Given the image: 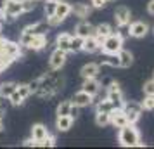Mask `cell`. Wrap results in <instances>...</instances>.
I'll list each match as a JSON object with an SVG mask.
<instances>
[{
	"label": "cell",
	"instance_id": "6da1fadb",
	"mask_svg": "<svg viewBox=\"0 0 154 149\" xmlns=\"http://www.w3.org/2000/svg\"><path fill=\"white\" fill-rule=\"evenodd\" d=\"M63 85H64V80L59 73H56V71L45 73V75L40 76V87L36 90V95L42 97V99H50L52 95H56L63 88Z\"/></svg>",
	"mask_w": 154,
	"mask_h": 149
},
{
	"label": "cell",
	"instance_id": "7a4b0ae2",
	"mask_svg": "<svg viewBox=\"0 0 154 149\" xmlns=\"http://www.w3.org/2000/svg\"><path fill=\"white\" fill-rule=\"evenodd\" d=\"M118 142L123 147H144L146 146L144 142H140V134L133 123H128V125L119 128Z\"/></svg>",
	"mask_w": 154,
	"mask_h": 149
},
{
	"label": "cell",
	"instance_id": "3957f363",
	"mask_svg": "<svg viewBox=\"0 0 154 149\" xmlns=\"http://www.w3.org/2000/svg\"><path fill=\"white\" fill-rule=\"evenodd\" d=\"M123 35L121 33H114L112 31L109 36H106L102 40V45H100V50L104 54H118L119 50L123 49Z\"/></svg>",
	"mask_w": 154,
	"mask_h": 149
},
{
	"label": "cell",
	"instance_id": "277c9868",
	"mask_svg": "<svg viewBox=\"0 0 154 149\" xmlns=\"http://www.w3.org/2000/svg\"><path fill=\"white\" fill-rule=\"evenodd\" d=\"M21 54H23V45L19 42H11V40H5V38L0 40V56L16 61V59L21 57Z\"/></svg>",
	"mask_w": 154,
	"mask_h": 149
},
{
	"label": "cell",
	"instance_id": "5b68a950",
	"mask_svg": "<svg viewBox=\"0 0 154 149\" xmlns=\"http://www.w3.org/2000/svg\"><path fill=\"white\" fill-rule=\"evenodd\" d=\"M121 109L125 111L126 118H128V123H133V125L140 120V114L144 111L142 102H137V101H125L123 106H121Z\"/></svg>",
	"mask_w": 154,
	"mask_h": 149
},
{
	"label": "cell",
	"instance_id": "8992f818",
	"mask_svg": "<svg viewBox=\"0 0 154 149\" xmlns=\"http://www.w3.org/2000/svg\"><path fill=\"white\" fill-rule=\"evenodd\" d=\"M106 99H109L114 104V107H121L123 102H125V95L121 92V87H119L118 82H111L107 85V90H106Z\"/></svg>",
	"mask_w": 154,
	"mask_h": 149
},
{
	"label": "cell",
	"instance_id": "52a82bcc",
	"mask_svg": "<svg viewBox=\"0 0 154 149\" xmlns=\"http://www.w3.org/2000/svg\"><path fill=\"white\" fill-rule=\"evenodd\" d=\"M21 14H24L21 0H9L4 12H2V17H4V21H14L16 17H19Z\"/></svg>",
	"mask_w": 154,
	"mask_h": 149
},
{
	"label": "cell",
	"instance_id": "ba28073f",
	"mask_svg": "<svg viewBox=\"0 0 154 149\" xmlns=\"http://www.w3.org/2000/svg\"><path fill=\"white\" fill-rule=\"evenodd\" d=\"M66 61H68V52H64V50H61V49H57L56 47V49L52 50L50 57H49L50 71H59L64 64H66Z\"/></svg>",
	"mask_w": 154,
	"mask_h": 149
},
{
	"label": "cell",
	"instance_id": "9c48e42d",
	"mask_svg": "<svg viewBox=\"0 0 154 149\" xmlns=\"http://www.w3.org/2000/svg\"><path fill=\"white\" fill-rule=\"evenodd\" d=\"M114 21L119 28H128V24L132 23V11L126 5H118L114 9Z\"/></svg>",
	"mask_w": 154,
	"mask_h": 149
},
{
	"label": "cell",
	"instance_id": "30bf717a",
	"mask_svg": "<svg viewBox=\"0 0 154 149\" xmlns=\"http://www.w3.org/2000/svg\"><path fill=\"white\" fill-rule=\"evenodd\" d=\"M149 33V24L144 21H133L128 24V35L133 38H144Z\"/></svg>",
	"mask_w": 154,
	"mask_h": 149
},
{
	"label": "cell",
	"instance_id": "8fae6325",
	"mask_svg": "<svg viewBox=\"0 0 154 149\" xmlns=\"http://www.w3.org/2000/svg\"><path fill=\"white\" fill-rule=\"evenodd\" d=\"M109 118H111V125L114 128H121L128 125V118H126L125 111L121 107H112L111 113H109Z\"/></svg>",
	"mask_w": 154,
	"mask_h": 149
},
{
	"label": "cell",
	"instance_id": "7c38bea8",
	"mask_svg": "<svg viewBox=\"0 0 154 149\" xmlns=\"http://www.w3.org/2000/svg\"><path fill=\"white\" fill-rule=\"evenodd\" d=\"M92 4H83V2H75L71 5V14H75V17L78 19H85L92 14Z\"/></svg>",
	"mask_w": 154,
	"mask_h": 149
},
{
	"label": "cell",
	"instance_id": "4fadbf2b",
	"mask_svg": "<svg viewBox=\"0 0 154 149\" xmlns=\"http://www.w3.org/2000/svg\"><path fill=\"white\" fill-rule=\"evenodd\" d=\"M71 102L78 107H88L94 102V97H92L90 94H87L85 90H78V92L73 94V97H71Z\"/></svg>",
	"mask_w": 154,
	"mask_h": 149
},
{
	"label": "cell",
	"instance_id": "5bb4252c",
	"mask_svg": "<svg viewBox=\"0 0 154 149\" xmlns=\"http://www.w3.org/2000/svg\"><path fill=\"white\" fill-rule=\"evenodd\" d=\"M75 35L83 36V38L95 35V26H94V24H90L88 21L82 19V21H80V23L76 24V26H75Z\"/></svg>",
	"mask_w": 154,
	"mask_h": 149
},
{
	"label": "cell",
	"instance_id": "9a60e30c",
	"mask_svg": "<svg viewBox=\"0 0 154 149\" xmlns=\"http://www.w3.org/2000/svg\"><path fill=\"white\" fill-rule=\"evenodd\" d=\"M100 82L97 78H83V85H82V90H85L87 94H90L92 97H95L99 92H100Z\"/></svg>",
	"mask_w": 154,
	"mask_h": 149
},
{
	"label": "cell",
	"instance_id": "2e32d148",
	"mask_svg": "<svg viewBox=\"0 0 154 149\" xmlns=\"http://www.w3.org/2000/svg\"><path fill=\"white\" fill-rule=\"evenodd\" d=\"M80 75H82V78H99V75H100V64L99 63H88L85 64L82 71H80Z\"/></svg>",
	"mask_w": 154,
	"mask_h": 149
},
{
	"label": "cell",
	"instance_id": "e0dca14e",
	"mask_svg": "<svg viewBox=\"0 0 154 149\" xmlns=\"http://www.w3.org/2000/svg\"><path fill=\"white\" fill-rule=\"evenodd\" d=\"M71 36H73V35H71V33H68V31L59 33V35H57V38H56V47L69 54V52H71Z\"/></svg>",
	"mask_w": 154,
	"mask_h": 149
},
{
	"label": "cell",
	"instance_id": "ac0fdd59",
	"mask_svg": "<svg viewBox=\"0 0 154 149\" xmlns=\"http://www.w3.org/2000/svg\"><path fill=\"white\" fill-rule=\"evenodd\" d=\"M100 45H102V42L95 35L87 36L85 38V43H83V50L88 52V54H95V52H100Z\"/></svg>",
	"mask_w": 154,
	"mask_h": 149
},
{
	"label": "cell",
	"instance_id": "d6986e66",
	"mask_svg": "<svg viewBox=\"0 0 154 149\" xmlns=\"http://www.w3.org/2000/svg\"><path fill=\"white\" fill-rule=\"evenodd\" d=\"M49 23L47 21H40V23H35V24H29L26 28L23 29V31H26L29 35H45L47 31H49Z\"/></svg>",
	"mask_w": 154,
	"mask_h": 149
},
{
	"label": "cell",
	"instance_id": "ffe728a7",
	"mask_svg": "<svg viewBox=\"0 0 154 149\" xmlns=\"http://www.w3.org/2000/svg\"><path fill=\"white\" fill-rule=\"evenodd\" d=\"M47 47V36L45 35H33L31 36V40H29V43L26 45V49L29 50H43Z\"/></svg>",
	"mask_w": 154,
	"mask_h": 149
},
{
	"label": "cell",
	"instance_id": "44dd1931",
	"mask_svg": "<svg viewBox=\"0 0 154 149\" xmlns=\"http://www.w3.org/2000/svg\"><path fill=\"white\" fill-rule=\"evenodd\" d=\"M47 135H49V128L45 127L43 123H35V125L31 127V139H33L35 142L45 139Z\"/></svg>",
	"mask_w": 154,
	"mask_h": 149
},
{
	"label": "cell",
	"instance_id": "7402d4cb",
	"mask_svg": "<svg viewBox=\"0 0 154 149\" xmlns=\"http://www.w3.org/2000/svg\"><path fill=\"white\" fill-rule=\"evenodd\" d=\"M73 123H75V120L71 116H57V120H56L57 132H68L73 127Z\"/></svg>",
	"mask_w": 154,
	"mask_h": 149
},
{
	"label": "cell",
	"instance_id": "603a6c76",
	"mask_svg": "<svg viewBox=\"0 0 154 149\" xmlns=\"http://www.w3.org/2000/svg\"><path fill=\"white\" fill-rule=\"evenodd\" d=\"M69 14H71V4L59 0V2H57V7H56V16L61 19V21H64Z\"/></svg>",
	"mask_w": 154,
	"mask_h": 149
},
{
	"label": "cell",
	"instance_id": "cb8c5ba5",
	"mask_svg": "<svg viewBox=\"0 0 154 149\" xmlns=\"http://www.w3.org/2000/svg\"><path fill=\"white\" fill-rule=\"evenodd\" d=\"M118 57H119V68H130L133 64V54L130 50L121 49L118 52Z\"/></svg>",
	"mask_w": 154,
	"mask_h": 149
},
{
	"label": "cell",
	"instance_id": "d4e9b609",
	"mask_svg": "<svg viewBox=\"0 0 154 149\" xmlns=\"http://www.w3.org/2000/svg\"><path fill=\"white\" fill-rule=\"evenodd\" d=\"M111 33H112V26L111 24H107V23H100V24L95 26V36H97L100 42L104 40L106 36H109Z\"/></svg>",
	"mask_w": 154,
	"mask_h": 149
},
{
	"label": "cell",
	"instance_id": "484cf974",
	"mask_svg": "<svg viewBox=\"0 0 154 149\" xmlns=\"http://www.w3.org/2000/svg\"><path fill=\"white\" fill-rule=\"evenodd\" d=\"M99 64L100 66L104 64V66H111V68H119V57H118V54H104L100 57V63Z\"/></svg>",
	"mask_w": 154,
	"mask_h": 149
},
{
	"label": "cell",
	"instance_id": "4316f807",
	"mask_svg": "<svg viewBox=\"0 0 154 149\" xmlns=\"http://www.w3.org/2000/svg\"><path fill=\"white\" fill-rule=\"evenodd\" d=\"M16 88H17V83H14V82H2V83H0V95L5 97V99H9L11 94L14 92Z\"/></svg>",
	"mask_w": 154,
	"mask_h": 149
},
{
	"label": "cell",
	"instance_id": "83f0119b",
	"mask_svg": "<svg viewBox=\"0 0 154 149\" xmlns=\"http://www.w3.org/2000/svg\"><path fill=\"white\" fill-rule=\"evenodd\" d=\"M95 125L97 127H107L111 125V118H109V113H104V111H95Z\"/></svg>",
	"mask_w": 154,
	"mask_h": 149
},
{
	"label": "cell",
	"instance_id": "f1b7e54d",
	"mask_svg": "<svg viewBox=\"0 0 154 149\" xmlns=\"http://www.w3.org/2000/svg\"><path fill=\"white\" fill-rule=\"evenodd\" d=\"M71 106H73V102H71V101H61V102L57 104V109H56L57 116H69Z\"/></svg>",
	"mask_w": 154,
	"mask_h": 149
},
{
	"label": "cell",
	"instance_id": "f546056e",
	"mask_svg": "<svg viewBox=\"0 0 154 149\" xmlns=\"http://www.w3.org/2000/svg\"><path fill=\"white\" fill-rule=\"evenodd\" d=\"M83 43H85L83 36L73 35L71 36V52H82L83 50Z\"/></svg>",
	"mask_w": 154,
	"mask_h": 149
},
{
	"label": "cell",
	"instance_id": "4dcf8cb0",
	"mask_svg": "<svg viewBox=\"0 0 154 149\" xmlns=\"http://www.w3.org/2000/svg\"><path fill=\"white\" fill-rule=\"evenodd\" d=\"M114 107V104H112L109 99H104V101H97V106H95V109L97 111H104V113H111V109Z\"/></svg>",
	"mask_w": 154,
	"mask_h": 149
},
{
	"label": "cell",
	"instance_id": "1f68e13d",
	"mask_svg": "<svg viewBox=\"0 0 154 149\" xmlns=\"http://www.w3.org/2000/svg\"><path fill=\"white\" fill-rule=\"evenodd\" d=\"M35 146H36V147H54V146H56V139H54V137L49 134L45 139L35 142Z\"/></svg>",
	"mask_w": 154,
	"mask_h": 149
},
{
	"label": "cell",
	"instance_id": "d6a6232c",
	"mask_svg": "<svg viewBox=\"0 0 154 149\" xmlns=\"http://www.w3.org/2000/svg\"><path fill=\"white\" fill-rule=\"evenodd\" d=\"M16 90H17V94L21 95L23 101H26L29 95H31V90H29L28 83H17V88H16Z\"/></svg>",
	"mask_w": 154,
	"mask_h": 149
},
{
	"label": "cell",
	"instance_id": "836d02e7",
	"mask_svg": "<svg viewBox=\"0 0 154 149\" xmlns=\"http://www.w3.org/2000/svg\"><path fill=\"white\" fill-rule=\"evenodd\" d=\"M142 107H144L146 111H154V95H144Z\"/></svg>",
	"mask_w": 154,
	"mask_h": 149
},
{
	"label": "cell",
	"instance_id": "e575fe53",
	"mask_svg": "<svg viewBox=\"0 0 154 149\" xmlns=\"http://www.w3.org/2000/svg\"><path fill=\"white\" fill-rule=\"evenodd\" d=\"M142 92H144V95H154V78L152 80H147L146 83H144Z\"/></svg>",
	"mask_w": 154,
	"mask_h": 149
},
{
	"label": "cell",
	"instance_id": "d590c367",
	"mask_svg": "<svg viewBox=\"0 0 154 149\" xmlns=\"http://www.w3.org/2000/svg\"><path fill=\"white\" fill-rule=\"evenodd\" d=\"M56 7H57V2H54V0H47V4H45V16H52L56 14Z\"/></svg>",
	"mask_w": 154,
	"mask_h": 149
},
{
	"label": "cell",
	"instance_id": "8d00e7d4",
	"mask_svg": "<svg viewBox=\"0 0 154 149\" xmlns=\"http://www.w3.org/2000/svg\"><path fill=\"white\" fill-rule=\"evenodd\" d=\"M9 102H11L12 106H21V104L24 102V101L21 99V95L17 94V90H14V92L11 94V97H9Z\"/></svg>",
	"mask_w": 154,
	"mask_h": 149
},
{
	"label": "cell",
	"instance_id": "74e56055",
	"mask_svg": "<svg viewBox=\"0 0 154 149\" xmlns=\"http://www.w3.org/2000/svg\"><path fill=\"white\" fill-rule=\"evenodd\" d=\"M21 2H23V11H24V14H26V12H31L36 5L35 0H21Z\"/></svg>",
	"mask_w": 154,
	"mask_h": 149
},
{
	"label": "cell",
	"instance_id": "f35d334b",
	"mask_svg": "<svg viewBox=\"0 0 154 149\" xmlns=\"http://www.w3.org/2000/svg\"><path fill=\"white\" fill-rule=\"evenodd\" d=\"M47 23H49L50 28H56V26H59L63 21H61V19H59L56 14H52V16H47Z\"/></svg>",
	"mask_w": 154,
	"mask_h": 149
},
{
	"label": "cell",
	"instance_id": "ab89813d",
	"mask_svg": "<svg viewBox=\"0 0 154 149\" xmlns=\"http://www.w3.org/2000/svg\"><path fill=\"white\" fill-rule=\"evenodd\" d=\"M90 4L94 9H104L109 4V0H90Z\"/></svg>",
	"mask_w": 154,
	"mask_h": 149
},
{
	"label": "cell",
	"instance_id": "60d3db41",
	"mask_svg": "<svg viewBox=\"0 0 154 149\" xmlns=\"http://www.w3.org/2000/svg\"><path fill=\"white\" fill-rule=\"evenodd\" d=\"M28 87H29V90H31V94H36L38 87H40V76H38V78H35V80H31V82L28 83Z\"/></svg>",
	"mask_w": 154,
	"mask_h": 149
},
{
	"label": "cell",
	"instance_id": "b9f144b4",
	"mask_svg": "<svg viewBox=\"0 0 154 149\" xmlns=\"http://www.w3.org/2000/svg\"><path fill=\"white\" fill-rule=\"evenodd\" d=\"M80 109H82V107H78V106H75V104H73V106H71L69 116H71V118H73V120H76V118H78V114H80Z\"/></svg>",
	"mask_w": 154,
	"mask_h": 149
},
{
	"label": "cell",
	"instance_id": "7bdbcfd3",
	"mask_svg": "<svg viewBox=\"0 0 154 149\" xmlns=\"http://www.w3.org/2000/svg\"><path fill=\"white\" fill-rule=\"evenodd\" d=\"M147 12L151 16H154V0H151V2L147 4Z\"/></svg>",
	"mask_w": 154,
	"mask_h": 149
},
{
	"label": "cell",
	"instance_id": "ee69618b",
	"mask_svg": "<svg viewBox=\"0 0 154 149\" xmlns=\"http://www.w3.org/2000/svg\"><path fill=\"white\" fill-rule=\"evenodd\" d=\"M23 146H33V147H35V141H33V139H31V137H29V139H26V141L23 142Z\"/></svg>",
	"mask_w": 154,
	"mask_h": 149
},
{
	"label": "cell",
	"instance_id": "f6af8a7d",
	"mask_svg": "<svg viewBox=\"0 0 154 149\" xmlns=\"http://www.w3.org/2000/svg\"><path fill=\"white\" fill-rule=\"evenodd\" d=\"M9 0H0V14L4 12V9H5V5H7Z\"/></svg>",
	"mask_w": 154,
	"mask_h": 149
},
{
	"label": "cell",
	"instance_id": "bcb514c9",
	"mask_svg": "<svg viewBox=\"0 0 154 149\" xmlns=\"http://www.w3.org/2000/svg\"><path fill=\"white\" fill-rule=\"evenodd\" d=\"M7 101L9 99H5V97H2V95H0V107H5V106H7Z\"/></svg>",
	"mask_w": 154,
	"mask_h": 149
},
{
	"label": "cell",
	"instance_id": "7dc6e473",
	"mask_svg": "<svg viewBox=\"0 0 154 149\" xmlns=\"http://www.w3.org/2000/svg\"><path fill=\"white\" fill-rule=\"evenodd\" d=\"M4 114H5V107H0V118H2Z\"/></svg>",
	"mask_w": 154,
	"mask_h": 149
},
{
	"label": "cell",
	"instance_id": "c3c4849f",
	"mask_svg": "<svg viewBox=\"0 0 154 149\" xmlns=\"http://www.w3.org/2000/svg\"><path fill=\"white\" fill-rule=\"evenodd\" d=\"M2 130H4V123H2V118H0V134H2Z\"/></svg>",
	"mask_w": 154,
	"mask_h": 149
},
{
	"label": "cell",
	"instance_id": "681fc988",
	"mask_svg": "<svg viewBox=\"0 0 154 149\" xmlns=\"http://www.w3.org/2000/svg\"><path fill=\"white\" fill-rule=\"evenodd\" d=\"M54 2H59V0H54Z\"/></svg>",
	"mask_w": 154,
	"mask_h": 149
},
{
	"label": "cell",
	"instance_id": "f907efd6",
	"mask_svg": "<svg viewBox=\"0 0 154 149\" xmlns=\"http://www.w3.org/2000/svg\"><path fill=\"white\" fill-rule=\"evenodd\" d=\"M109 2H114V0H109Z\"/></svg>",
	"mask_w": 154,
	"mask_h": 149
},
{
	"label": "cell",
	"instance_id": "816d5d0a",
	"mask_svg": "<svg viewBox=\"0 0 154 149\" xmlns=\"http://www.w3.org/2000/svg\"><path fill=\"white\" fill-rule=\"evenodd\" d=\"M35 2H38V0H35Z\"/></svg>",
	"mask_w": 154,
	"mask_h": 149
},
{
	"label": "cell",
	"instance_id": "f5cc1de1",
	"mask_svg": "<svg viewBox=\"0 0 154 149\" xmlns=\"http://www.w3.org/2000/svg\"><path fill=\"white\" fill-rule=\"evenodd\" d=\"M152 78H154V76H152Z\"/></svg>",
	"mask_w": 154,
	"mask_h": 149
}]
</instances>
